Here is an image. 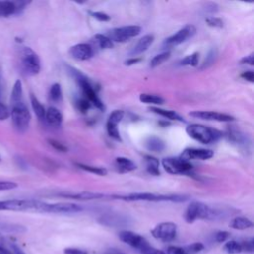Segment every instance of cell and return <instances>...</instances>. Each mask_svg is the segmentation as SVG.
Masks as SVG:
<instances>
[{
	"label": "cell",
	"instance_id": "cell-1",
	"mask_svg": "<svg viewBox=\"0 0 254 254\" xmlns=\"http://www.w3.org/2000/svg\"><path fill=\"white\" fill-rule=\"evenodd\" d=\"M107 197L111 199H120L124 201H171L184 202L190 198L185 194H158L152 192H132L128 194H112Z\"/></svg>",
	"mask_w": 254,
	"mask_h": 254
},
{
	"label": "cell",
	"instance_id": "cell-2",
	"mask_svg": "<svg viewBox=\"0 0 254 254\" xmlns=\"http://www.w3.org/2000/svg\"><path fill=\"white\" fill-rule=\"evenodd\" d=\"M222 212L218 209L211 208L207 204L200 201H191L186 208L184 218L188 223H192L197 219L214 220L222 216Z\"/></svg>",
	"mask_w": 254,
	"mask_h": 254
},
{
	"label": "cell",
	"instance_id": "cell-3",
	"mask_svg": "<svg viewBox=\"0 0 254 254\" xmlns=\"http://www.w3.org/2000/svg\"><path fill=\"white\" fill-rule=\"evenodd\" d=\"M66 67H67V71L69 72V74L75 79L76 83L80 87L82 94H83L82 97H84L86 100H88L89 103L91 105L95 106L97 109L104 110V108H105L104 103L98 97L95 89L91 85L88 78L82 72H80V70H78L72 66H69V65H67Z\"/></svg>",
	"mask_w": 254,
	"mask_h": 254
},
{
	"label": "cell",
	"instance_id": "cell-4",
	"mask_svg": "<svg viewBox=\"0 0 254 254\" xmlns=\"http://www.w3.org/2000/svg\"><path fill=\"white\" fill-rule=\"evenodd\" d=\"M47 203L37 199H7L0 200V210L33 211L46 213Z\"/></svg>",
	"mask_w": 254,
	"mask_h": 254
},
{
	"label": "cell",
	"instance_id": "cell-5",
	"mask_svg": "<svg viewBox=\"0 0 254 254\" xmlns=\"http://www.w3.org/2000/svg\"><path fill=\"white\" fill-rule=\"evenodd\" d=\"M187 134L193 140L201 144H210L218 141L222 136V132L201 124L193 123L186 127Z\"/></svg>",
	"mask_w": 254,
	"mask_h": 254
},
{
	"label": "cell",
	"instance_id": "cell-6",
	"mask_svg": "<svg viewBox=\"0 0 254 254\" xmlns=\"http://www.w3.org/2000/svg\"><path fill=\"white\" fill-rule=\"evenodd\" d=\"M12 108L10 110V117L12 119V124L14 128L19 133H24L28 130L31 121V113L29 108L24 101L12 103Z\"/></svg>",
	"mask_w": 254,
	"mask_h": 254
},
{
	"label": "cell",
	"instance_id": "cell-7",
	"mask_svg": "<svg viewBox=\"0 0 254 254\" xmlns=\"http://www.w3.org/2000/svg\"><path fill=\"white\" fill-rule=\"evenodd\" d=\"M20 64L27 75H36L41 70V61L37 53L29 47H23L20 51Z\"/></svg>",
	"mask_w": 254,
	"mask_h": 254
},
{
	"label": "cell",
	"instance_id": "cell-8",
	"mask_svg": "<svg viewBox=\"0 0 254 254\" xmlns=\"http://www.w3.org/2000/svg\"><path fill=\"white\" fill-rule=\"evenodd\" d=\"M162 166L166 172L172 175L186 174L190 175L192 171V165L180 157H167L162 160Z\"/></svg>",
	"mask_w": 254,
	"mask_h": 254
},
{
	"label": "cell",
	"instance_id": "cell-9",
	"mask_svg": "<svg viewBox=\"0 0 254 254\" xmlns=\"http://www.w3.org/2000/svg\"><path fill=\"white\" fill-rule=\"evenodd\" d=\"M141 33V27L137 25L123 26L110 30L106 35L112 42L125 43Z\"/></svg>",
	"mask_w": 254,
	"mask_h": 254
},
{
	"label": "cell",
	"instance_id": "cell-10",
	"mask_svg": "<svg viewBox=\"0 0 254 254\" xmlns=\"http://www.w3.org/2000/svg\"><path fill=\"white\" fill-rule=\"evenodd\" d=\"M151 234L156 239L164 242H170L177 237L178 227L176 223L171 221L161 222L151 230Z\"/></svg>",
	"mask_w": 254,
	"mask_h": 254
},
{
	"label": "cell",
	"instance_id": "cell-11",
	"mask_svg": "<svg viewBox=\"0 0 254 254\" xmlns=\"http://www.w3.org/2000/svg\"><path fill=\"white\" fill-rule=\"evenodd\" d=\"M195 33H196L195 26H193L191 24L186 25L183 28H181L178 32H176L174 35H172L169 38H167L164 41V46L165 47H175V46H178V45L188 41L191 37H193L195 35Z\"/></svg>",
	"mask_w": 254,
	"mask_h": 254
},
{
	"label": "cell",
	"instance_id": "cell-12",
	"mask_svg": "<svg viewBox=\"0 0 254 254\" xmlns=\"http://www.w3.org/2000/svg\"><path fill=\"white\" fill-rule=\"evenodd\" d=\"M118 237L122 242L137 249L138 251H141L145 246L149 244L148 240L144 236L131 230H121L118 233Z\"/></svg>",
	"mask_w": 254,
	"mask_h": 254
},
{
	"label": "cell",
	"instance_id": "cell-13",
	"mask_svg": "<svg viewBox=\"0 0 254 254\" xmlns=\"http://www.w3.org/2000/svg\"><path fill=\"white\" fill-rule=\"evenodd\" d=\"M190 116L207 120V121H216V122H231L235 118L229 114L221 113L217 111H210V110H193L189 113Z\"/></svg>",
	"mask_w": 254,
	"mask_h": 254
},
{
	"label": "cell",
	"instance_id": "cell-14",
	"mask_svg": "<svg viewBox=\"0 0 254 254\" xmlns=\"http://www.w3.org/2000/svg\"><path fill=\"white\" fill-rule=\"evenodd\" d=\"M82 211V206L71 203V202H57L48 203L46 213H56V214H71Z\"/></svg>",
	"mask_w": 254,
	"mask_h": 254
},
{
	"label": "cell",
	"instance_id": "cell-15",
	"mask_svg": "<svg viewBox=\"0 0 254 254\" xmlns=\"http://www.w3.org/2000/svg\"><path fill=\"white\" fill-rule=\"evenodd\" d=\"M213 151L209 149H200V148H187L185 149L180 158L190 162V160H208L212 158Z\"/></svg>",
	"mask_w": 254,
	"mask_h": 254
},
{
	"label": "cell",
	"instance_id": "cell-16",
	"mask_svg": "<svg viewBox=\"0 0 254 254\" xmlns=\"http://www.w3.org/2000/svg\"><path fill=\"white\" fill-rule=\"evenodd\" d=\"M71 58L76 61H87L92 58L94 52L90 45L85 43H79L70 47L68 51Z\"/></svg>",
	"mask_w": 254,
	"mask_h": 254
},
{
	"label": "cell",
	"instance_id": "cell-17",
	"mask_svg": "<svg viewBox=\"0 0 254 254\" xmlns=\"http://www.w3.org/2000/svg\"><path fill=\"white\" fill-rule=\"evenodd\" d=\"M98 221L101 224H104L106 226H113L118 227L121 225L128 224V218L126 216H123L121 214H114V213H108L105 215H102L99 217Z\"/></svg>",
	"mask_w": 254,
	"mask_h": 254
},
{
	"label": "cell",
	"instance_id": "cell-18",
	"mask_svg": "<svg viewBox=\"0 0 254 254\" xmlns=\"http://www.w3.org/2000/svg\"><path fill=\"white\" fill-rule=\"evenodd\" d=\"M44 120L48 125L55 128H59L62 126L63 123V114L58 108L51 106L48 109H46Z\"/></svg>",
	"mask_w": 254,
	"mask_h": 254
},
{
	"label": "cell",
	"instance_id": "cell-19",
	"mask_svg": "<svg viewBox=\"0 0 254 254\" xmlns=\"http://www.w3.org/2000/svg\"><path fill=\"white\" fill-rule=\"evenodd\" d=\"M154 42V36L151 35V34H148V35H145L143 36L137 43L136 45L132 48V50L129 52L130 56L132 57H137L138 55H141L143 54L144 52H146L149 47L153 44Z\"/></svg>",
	"mask_w": 254,
	"mask_h": 254
},
{
	"label": "cell",
	"instance_id": "cell-20",
	"mask_svg": "<svg viewBox=\"0 0 254 254\" xmlns=\"http://www.w3.org/2000/svg\"><path fill=\"white\" fill-rule=\"evenodd\" d=\"M63 197L78 199V200H92V199H100L107 197V194L100 193V192H91V191H80L74 193H61Z\"/></svg>",
	"mask_w": 254,
	"mask_h": 254
},
{
	"label": "cell",
	"instance_id": "cell-21",
	"mask_svg": "<svg viewBox=\"0 0 254 254\" xmlns=\"http://www.w3.org/2000/svg\"><path fill=\"white\" fill-rule=\"evenodd\" d=\"M226 137L230 142L237 146H246L248 142L247 136L239 129L234 128V126H230L227 128Z\"/></svg>",
	"mask_w": 254,
	"mask_h": 254
},
{
	"label": "cell",
	"instance_id": "cell-22",
	"mask_svg": "<svg viewBox=\"0 0 254 254\" xmlns=\"http://www.w3.org/2000/svg\"><path fill=\"white\" fill-rule=\"evenodd\" d=\"M145 147L151 152L159 153V152H162L166 148V145H165V142L161 138H159L157 136H149L145 140Z\"/></svg>",
	"mask_w": 254,
	"mask_h": 254
},
{
	"label": "cell",
	"instance_id": "cell-23",
	"mask_svg": "<svg viewBox=\"0 0 254 254\" xmlns=\"http://www.w3.org/2000/svg\"><path fill=\"white\" fill-rule=\"evenodd\" d=\"M115 166L121 173L132 172L136 169V164L126 157H117L115 159Z\"/></svg>",
	"mask_w": 254,
	"mask_h": 254
},
{
	"label": "cell",
	"instance_id": "cell-24",
	"mask_svg": "<svg viewBox=\"0 0 254 254\" xmlns=\"http://www.w3.org/2000/svg\"><path fill=\"white\" fill-rule=\"evenodd\" d=\"M150 110L162 117H165V118H168L170 120H177V121H180V122H186V120L181 116L179 115L176 111L174 110H168V109H163V108H160V107H156V106H152L150 107Z\"/></svg>",
	"mask_w": 254,
	"mask_h": 254
},
{
	"label": "cell",
	"instance_id": "cell-25",
	"mask_svg": "<svg viewBox=\"0 0 254 254\" xmlns=\"http://www.w3.org/2000/svg\"><path fill=\"white\" fill-rule=\"evenodd\" d=\"M229 226L233 229L245 230V229L253 227V222L247 217L236 216V217L231 219V221L229 222Z\"/></svg>",
	"mask_w": 254,
	"mask_h": 254
},
{
	"label": "cell",
	"instance_id": "cell-26",
	"mask_svg": "<svg viewBox=\"0 0 254 254\" xmlns=\"http://www.w3.org/2000/svg\"><path fill=\"white\" fill-rule=\"evenodd\" d=\"M14 14H17L15 2L0 1V17H8Z\"/></svg>",
	"mask_w": 254,
	"mask_h": 254
},
{
	"label": "cell",
	"instance_id": "cell-27",
	"mask_svg": "<svg viewBox=\"0 0 254 254\" xmlns=\"http://www.w3.org/2000/svg\"><path fill=\"white\" fill-rule=\"evenodd\" d=\"M92 41L99 49H112L113 48V42L106 35L95 34L92 38Z\"/></svg>",
	"mask_w": 254,
	"mask_h": 254
},
{
	"label": "cell",
	"instance_id": "cell-28",
	"mask_svg": "<svg viewBox=\"0 0 254 254\" xmlns=\"http://www.w3.org/2000/svg\"><path fill=\"white\" fill-rule=\"evenodd\" d=\"M145 161H146V168L149 174L154 175V176H159L160 175V170H159V160L153 156L147 155L145 156Z\"/></svg>",
	"mask_w": 254,
	"mask_h": 254
},
{
	"label": "cell",
	"instance_id": "cell-29",
	"mask_svg": "<svg viewBox=\"0 0 254 254\" xmlns=\"http://www.w3.org/2000/svg\"><path fill=\"white\" fill-rule=\"evenodd\" d=\"M30 100H31V105H32L33 111L35 112L38 119L44 120L45 119V113H46V109H45L44 105L38 100V98L34 94H31Z\"/></svg>",
	"mask_w": 254,
	"mask_h": 254
},
{
	"label": "cell",
	"instance_id": "cell-30",
	"mask_svg": "<svg viewBox=\"0 0 254 254\" xmlns=\"http://www.w3.org/2000/svg\"><path fill=\"white\" fill-rule=\"evenodd\" d=\"M23 86L22 81L17 79L13 85L12 92H11V104L23 101Z\"/></svg>",
	"mask_w": 254,
	"mask_h": 254
},
{
	"label": "cell",
	"instance_id": "cell-31",
	"mask_svg": "<svg viewBox=\"0 0 254 254\" xmlns=\"http://www.w3.org/2000/svg\"><path fill=\"white\" fill-rule=\"evenodd\" d=\"M124 117V111L120 109H115L113 110L106 121V126H112V127H117V125L121 122V120Z\"/></svg>",
	"mask_w": 254,
	"mask_h": 254
},
{
	"label": "cell",
	"instance_id": "cell-32",
	"mask_svg": "<svg viewBox=\"0 0 254 254\" xmlns=\"http://www.w3.org/2000/svg\"><path fill=\"white\" fill-rule=\"evenodd\" d=\"M139 99L141 102L143 103H147V104H156V105H160L164 103V98L161 97L160 95H156V94H151V93H142L139 96Z\"/></svg>",
	"mask_w": 254,
	"mask_h": 254
},
{
	"label": "cell",
	"instance_id": "cell-33",
	"mask_svg": "<svg viewBox=\"0 0 254 254\" xmlns=\"http://www.w3.org/2000/svg\"><path fill=\"white\" fill-rule=\"evenodd\" d=\"M223 250L227 254H239L242 252V246L240 241L228 240L223 245Z\"/></svg>",
	"mask_w": 254,
	"mask_h": 254
},
{
	"label": "cell",
	"instance_id": "cell-34",
	"mask_svg": "<svg viewBox=\"0 0 254 254\" xmlns=\"http://www.w3.org/2000/svg\"><path fill=\"white\" fill-rule=\"evenodd\" d=\"M75 165L85 171V172H89L98 176H105L107 174V170L105 168L102 167H95V166H91V165H86V164H82V163H75Z\"/></svg>",
	"mask_w": 254,
	"mask_h": 254
},
{
	"label": "cell",
	"instance_id": "cell-35",
	"mask_svg": "<svg viewBox=\"0 0 254 254\" xmlns=\"http://www.w3.org/2000/svg\"><path fill=\"white\" fill-rule=\"evenodd\" d=\"M170 57H171V52H170V51H165V52H163V53H161V54H158V55H156V56L151 60V62H150V66H151L152 68L159 66L160 64H162L163 63H165Z\"/></svg>",
	"mask_w": 254,
	"mask_h": 254
},
{
	"label": "cell",
	"instance_id": "cell-36",
	"mask_svg": "<svg viewBox=\"0 0 254 254\" xmlns=\"http://www.w3.org/2000/svg\"><path fill=\"white\" fill-rule=\"evenodd\" d=\"M198 56L197 52H194L190 55L185 57L181 62V65H190V66H197L198 65Z\"/></svg>",
	"mask_w": 254,
	"mask_h": 254
},
{
	"label": "cell",
	"instance_id": "cell-37",
	"mask_svg": "<svg viewBox=\"0 0 254 254\" xmlns=\"http://www.w3.org/2000/svg\"><path fill=\"white\" fill-rule=\"evenodd\" d=\"M62 87L60 83H54L49 91L50 99L53 101H60L62 99Z\"/></svg>",
	"mask_w": 254,
	"mask_h": 254
},
{
	"label": "cell",
	"instance_id": "cell-38",
	"mask_svg": "<svg viewBox=\"0 0 254 254\" xmlns=\"http://www.w3.org/2000/svg\"><path fill=\"white\" fill-rule=\"evenodd\" d=\"M216 56H217V51H216L215 48H212V49L208 52V54H207V56L205 57L203 63L201 64L200 69H204V68L210 66V65L214 63V61H215V59H216Z\"/></svg>",
	"mask_w": 254,
	"mask_h": 254
},
{
	"label": "cell",
	"instance_id": "cell-39",
	"mask_svg": "<svg viewBox=\"0 0 254 254\" xmlns=\"http://www.w3.org/2000/svg\"><path fill=\"white\" fill-rule=\"evenodd\" d=\"M205 23L207 24V26H209L211 28H222L223 27V21L220 18H217L214 16L206 17Z\"/></svg>",
	"mask_w": 254,
	"mask_h": 254
},
{
	"label": "cell",
	"instance_id": "cell-40",
	"mask_svg": "<svg viewBox=\"0 0 254 254\" xmlns=\"http://www.w3.org/2000/svg\"><path fill=\"white\" fill-rule=\"evenodd\" d=\"M241 246H242V252H248V253H253L254 251V239L253 238H248L245 240L240 241Z\"/></svg>",
	"mask_w": 254,
	"mask_h": 254
},
{
	"label": "cell",
	"instance_id": "cell-41",
	"mask_svg": "<svg viewBox=\"0 0 254 254\" xmlns=\"http://www.w3.org/2000/svg\"><path fill=\"white\" fill-rule=\"evenodd\" d=\"M185 249L190 253V254H193V253H197L200 252L204 249V245L201 242H193L188 246L185 247Z\"/></svg>",
	"mask_w": 254,
	"mask_h": 254
},
{
	"label": "cell",
	"instance_id": "cell-42",
	"mask_svg": "<svg viewBox=\"0 0 254 254\" xmlns=\"http://www.w3.org/2000/svg\"><path fill=\"white\" fill-rule=\"evenodd\" d=\"M166 254H190L185 247L181 246H176V245H170L167 247V251L165 252Z\"/></svg>",
	"mask_w": 254,
	"mask_h": 254
},
{
	"label": "cell",
	"instance_id": "cell-43",
	"mask_svg": "<svg viewBox=\"0 0 254 254\" xmlns=\"http://www.w3.org/2000/svg\"><path fill=\"white\" fill-rule=\"evenodd\" d=\"M76 105H77L78 110H79L81 113H85V112L91 107V104L89 103V101L86 100L84 97L79 98V99L76 101Z\"/></svg>",
	"mask_w": 254,
	"mask_h": 254
},
{
	"label": "cell",
	"instance_id": "cell-44",
	"mask_svg": "<svg viewBox=\"0 0 254 254\" xmlns=\"http://www.w3.org/2000/svg\"><path fill=\"white\" fill-rule=\"evenodd\" d=\"M106 131H107V134L109 137H111L112 139L118 141V142H121L122 139H121V136H120V133H119V130L117 127H112V126H106Z\"/></svg>",
	"mask_w": 254,
	"mask_h": 254
},
{
	"label": "cell",
	"instance_id": "cell-45",
	"mask_svg": "<svg viewBox=\"0 0 254 254\" xmlns=\"http://www.w3.org/2000/svg\"><path fill=\"white\" fill-rule=\"evenodd\" d=\"M140 254H166L165 251L161 250V249H158L154 246H152L150 243L145 246L141 251H139Z\"/></svg>",
	"mask_w": 254,
	"mask_h": 254
},
{
	"label": "cell",
	"instance_id": "cell-46",
	"mask_svg": "<svg viewBox=\"0 0 254 254\" xmlns=\"http://www.w3.org/2000/svg\"><path fill=\"white\" fill-rule=\"evenodd\" d=\"M89 14L92 18L100 21V22H107L110 20V16L104 12H98V11H95V12H92V11H89Z\"/></svg>",
	"mask_w": 254,
	"mask_h": 254
},
{
	"label": "cell",
	"instance_id": "cell-47",
	"mask_svg": "<svg viewBox=\"0 0 254 254\" xmlns=\"http://www.w3.org/2000/svg\"><path fill=\"white\" fill-rule=\"evenodd\" d=\"M17 187H18V185L15 182H12V181H0V191L13 190V189H16Z\"/></svg>",
	"mask_w": 254,
	"mask_h": 254
},
{
	"label": "cell",
	"instance_id": "cell-48",
	"mask_svg": "<svg viewBox=\"0 0 254 254\" xmlns=\"http://www.w3.org/2000/svg\"><path fill=\"white\" fill-rule=\"evenodd\" d=\"M48 142H49V144H50L54 149H56V150L59 151V152H66V151H67V148H66L63 143H61V142H59V141H57V140L49 139Z\"/></svg>",
	"mask_w": 254,
	"mask_h": 254
},
{
	"label": "cell",
	"instance_id": "cell-49",
	"mask_svg": "<svg viewBox=\"0 0 254 254\" xmlns=\"http://www.w3.org/2000/svg\"><path fill=\"white\" fill-rule=\"evenodd\" d=\"M230 236V233L227 232V231H224V230H220V231H217L215 234H214V239L216 242H225Z\"/></svg>",
	"mask_w": 254,
	"mask_h": 254
},
{
	"label": "cell",
	"instance_id": "cell-50",
	"mask_svg": "<svg viewBox=\"0 0 254 254\" xmlns=\"http://www.w3.org/2000/svg\"><path fill=\"white\" fill-rule=\"evenodd\" d=\"M10 117V110L9 108L0 101V121L6 120Z\"/></svg>",
	"mask_w": 254,
	"mask_h": 254
},
{
	"label": "cell",
	"instance_id": "cell-51",
	"mask_svg": "<svg viewBox=\"0 0 254 254\" xmlns=\"http://www.w3.org/2000/svg\"><path fill=\"white\" fill-rule=\"evenodd\" d=\"M64 254H88L87 251L80 249V248H76V247H67L64 248Z\"/></svg>",
	"mask_w": 254,
	"mask_h": 254
},
{
	"label": "cell",
	"instance_id": "cell-52",
	"mask_svg": "<svg viewBox=\"0 0 254 254\" xmlns=\"http://www.w3.org/2000/svg\"><path fill=\"white\" fill-rule=\"evenodd\" d=\"M240 64H249V65H253L254 64V55L253 53L247 55V56H244L243 58L240 59L239 61Z\"/></svg>",
	"mask_w": 254,
	"mask_h": 254
},
{
	"label": "cell",
	"instance_id": "cell-53",
	"mask_svg": "<svg viewBox=\"0 0 254 254\" xmlns=\"http://www.w3.org/2000/svg\"><path fill=\"white\" fill-rule=\"evenodd\" d=\"M240 77H242L244 80L249 81V82H254V72L252 70H247L244 71L240 74Z\"/></svg>",
	"mask_w": 254,
	"mask_h": 254
},
{
	"label": "cell",
	"instance_id": "cell-54",
	"mask_svg": "<svg viewBox=\"0 0 254 254\" xmlns=\"http://www.w3.org/2000/svg\"><path fill=\"white\" fill-rule=\"evenodd\" d=\"M9 245H10V250L12 251L13 254H26L16 243L11 242Z\"/></svg>",
	"mask_w": 254,
	"mask_h": 254
},
{
	"label": "cell",
	"instance_id": "cell-55",
	"mask_svg": "<svg viewBox=\"0 0 254 254\" xmlns=\"http://www.w3.org/2000/svg\"><path fill=\"white\" fill-rule=\"evenodd\" d=\"M142 61V58H139V57H132L128 60L125 61V64L126 65H133V64H136L138 63H140Z\"/></svg>",
	"mask_w": 254,
	"mask_h": 254
},
{
	"label": "cell",
	"instance_id": "cell-56",
	"mask_svg": "<svg viewBox=\"0 0 254 254\" xmlns=\"http://www.w3.org/2000/svg\"><path fill=\"white\" fill-rule=\"evenodd\" d=\"M0 254H13L12 251L0 244Z\"/></svg>",
	"mask_w": 254,
	"mask_h": 254
},
{
	"label": "cell",
	"instance_id": "cell-57",
	"mask_svg": "<svg viewBox=\"0 0 254 254\" xmlns=\"http://www.w3.org/2000/svg\"><path fill=\"white\" fill-rule=\"evenodd\" d=\"M108 254H117V253L115 252V253H108Z\"/></svg>",
	"mask_w": 254,
	"mask_h": 254
},
{
	"label": "cell",
	"instance_id": "cell-58",
	"mask_svg": "<svg viewBox=\"0 0 254 254\" xmlns=\"http://www.w3.org/2000/svg\"><path fill=\"white\" fill-rule=\"evenodd\" d=\"M117 254H123V253H120V252H116Z\"/></svg>",
	"mask_w": 254,
	"mask_h": 254
}]
</instances>
